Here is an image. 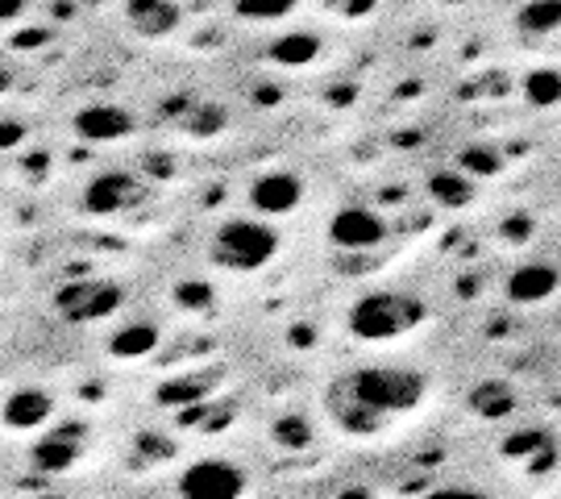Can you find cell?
<instances>
[{
  "mask_svg": "<svg viewBox=\"0 0 561 499\" xmlns=\"http://www.w3.org/2000/svg\"><path fill=\"white\" fill-rule=\"evenodd\" d=\"M245 470L229 458H201L180 475L175 491L180 499H241L245 496Z\"/></svg>",
  "mask_w": 561,
  "mask_h": 499,
  "instance_id": "5b68a950",
  "label": "cell"
},
{
  "mask_svg": "<svg viewBox=\"0 0 561 499\" xmlns=\"http://www.w3.org/2000/svg\"><path fill=\"white\" fill-rule=\"evenodd\" d=\"M428 317L424 304L416 296L403 292H370L350 304L345 313V329L358 341H396L403 333H412L421 320Z\"/></svg>",
  "mask_w": 561,
  "mask_h": 499,
  "instance_id": "3957f363",
  "label": "cell"
},
{
  "mask_svg": "<svg viewBox=\"0 0 561 499\" xmlns=\"http://www.w3.org/2000/svg\"><path fill=\"white\" fill-rule=\"evenodd\" d=\"M250 208L259 213V217H287V213H296L304 200V183L300 175H291V171H262L259 180L250 183Z\"/></svg>",
  "mask_w": 561,
  "mask_h": 499,
  "instance_id": "9c48e42d",
  "label": "cell"
},
{
  "mask_svg": "<svg viewBox=\"0 0 561 499\" xmlns=\"http://www.w3.org/2000/svg\"><path fill=\"white\" fill-rule=\"evenodd\" d=\"M329 241L345 254H366L387 241V220L366 204H345L329 217Z\"/></svg>",
  "mask_w": 561,
  "mask_h": 499,
  "instance_id": "8992f818",
  "label": "cell"
},
{
  "mask_svg": "<svg viewBox=\"0 0 561 499\" xmlns=\"http://www.w3.org/2000/svg\"><path fill=\"white\" fill-rule=\"evenodd\" d=\"M141 196H146V183L138 175H129V171H101L96 180L83 188V213L117 217L125 208L141 204Z\"/></svg>",
  "mask_w": 561,
  "mask_h": 499,
  "instance_id": "52a82bcc",
  "label": "cell"
},
{
  "mask_svg": "<svg viewBox=\"0 0 561 499\" xmlns=\"http://www.w3.org/2000/svg\"><path fill=\"white\" fill-rule=\"evenodd\" d=\"M561 292V266L553 262H520L507 280H503V299L516 308H537L545 299Z\"/></svg>",
  "mask_w": 561,
  "mask_h": 499,
  "instance_id": "ba28073f",
  "label": "cell"
},
{
  "mask_svg": "<svg viewBox=\"0 0 561 499\" xmlns=\"http://www.w3.org/2000/svg\"><path fill=\"white\" fill-rule=\"evenodd\" d=\"M424 499H486V496L474 491V487H437V491H428Z\"/></svg>",
  "mask_w": 561,
  "mask_h": 499,
  "instance_id": "d4e9b609",
  "label": "cell"
},
{
  "mask_svg": "<svg viewBox=\"0 0 561 499\" xmlns=\"http://www.w3.org/2000/svg\"><path fill=\"white\" fill-rule=\"evenodd\" d=\"M80 450H83L80 424H71V429H55V433L38 438V445H34V466H38L42 475H62V470H71V466H76Z\"/></svg>",
  "mask_w": 561,
  "mask_h": 499,
  "instance_id": "8fae6325",
  "label": "cell"
},
{
  "mask_svg": "<svg viewBox=\"0 0 561 499\" xmlns=\"http://www.w3.org/2000/svg\"><path fill=\"white\" fill-rule=\"evenodd\" d=\"M175 299H180L183 308H204V304L213 299V292H208L204 283H180V287H175Z\"/></svg>",
  "mask_w": 561,
  "mask_h": 499,
  "instance_id": "cb8c5ba5",
  "label": "cell"
},
{
  "mask_svg": "<svg viewBox=\"0 0 561 499\" xmlns=\"http://www.w3.org/2000/svg\"><path fill=\"white\" fill-rule=\"evenodd\" d=\"M271 63H279V67H308V63L321 55V38L317 34H308V30H300V34H283V38L271 42Z\"/></svg>",
  "mask_w": 561,
  "mask_h": 499,
  "instance_id": "2e32d148",
  "label": "cell"
},
{
  "mask_svg": "<svg viewBox=\"0 0 561 499\" xmlns=\"http://www.w3.org/2000/svg\"><path fill=\"white\" fill-rule=\"evenodd\" d=\"M470 412L482 420H503L516 412V392L500 379H486L470 392Z\"/></svg>",
  "mask_w": 561,
  "mask_h": 499,
  "instance_id": "9a60e30c",
  "label": "cell"
},
{
  "mask_svg": "<svg viewBox=\"0 0 561 499\" xmlns=\"http://www.w3.org/2000/svg\"><path fill=\"white\" fill-rule=\"evenodd\" d=\"M279 254V234L266 225L262 217H229L217 225L213 246H208V259L217 262L221 271H262L266 262Z\"/></svg>",
  "mask_w": 561,
  "mask_h": 499,
  "instance_id": "7a4b0ae2",
  "label": "cell"
},
{
  "mask_svg": "<svg viewBox=\"0 0 561 499\" xmlns=\"http://www.w3.org/2000/svg\"><path fill=\"white\" fill-rule=\"evenodd\" d=\"M461 171H466V175H479V180L500 175L503 171L500 150H491V146H466V150H461Z\"/></svg>",
  "mask_w": 561,
  "mask_h": 499,
  "instance_id": "ffe728a7",
  "label": "cell"
},
{
  "mask_svg": "<svg viewBox=\"0 0 561 499\" xmlns=\"http://www.w3.org/2000/svg\"><path fill=\"white\" fill-rule=\"evenodd\" d=\"M71 129H76V138L80 141H92V146H108V141H125L134 129H138V121L129 109H121V104H88L76 113L71 121Z\"/></svg>",
  "mask_w": 561,
  "mask_h": 499,
  "instance_id": "30bf717a",
  "label": "cell"
},
{
  "mask_svg": "<svg viewBox=\"0 0 561 499\" xmlns=\"http://www.w3.org/2000/svg\"><path fill=\"white\" fill-rule=\"evenodd\" d=\"M300 0H238V18L245 21H279L296 9Z\"/></svg>",
  "mask_w": 561,
  "mask_h": 499,
  "instance_id": "7402d4cb",
  "label": "cell"
},
{
  "mask_svg": "<svg viewBox=\"0 0 561 499\" xmlns=\"http://www.w3.org/2000/svg\"><path fill=\"white\" fill-rule=\"evenodd\" d=\"M428 196H433V204H442V208H461V204H470L474 188L466 180V171H433Z\"/></svg>",
  "mask_w": 561,
  "mask_h": 499,
  "instance_id": "ac0fdd59",
  "label": "cell"
},
{
  "mask_svg": "<svg viewBox=\"0 0 561 499\" xmlns=\"http://www.w3.org/2000/svg\"><path fill=\"white\" fill-rule=\"evenodd\" d=\"M337 383L358 399L362 408H370L382 424L416 412L428 396V379L412 366H358V371L341 375Z\"/></svg>",
  "mask_w": 561,
  "mask_h": 499,
  "instance_id": "6da1fadb",
  "label": "cell"
},
{
  "mask_svg": "<svg viewBox=\"0 0 561 499\" xmlns=\"http://www.w3.org/2000/svg\"><path fill=\"white\" fill-rule=\"evenodd\" d=\"M0 417L9 429H18V433H34L42 429L46 420L55 417V399L38 392V387H18L13 396L4 399V408H0Z\"/></svg>",
  "mask_w": 561,
  "mask_h": 499,
  "instance_id": "7c38bea8",
  "label": "cell"
},
{
  "mask_svg": "<svg viewBox=\"0 0 561 499\" xmlns=\"http://www.w3.org/2000/svg\"><path fill=\"white\" fill-rule=\"evenodd\" d=\"M154 350H159V329L150 320H134V325H125L108 338V354L121 362H138Z\"/></svg>",
  "mask_w": 561,
  "mask_h": 499,
  "instance_id": "5bb4252c",
  "label": "cell"
},
{
  "mask_svg": "<svg viewBox=\"0 0 561 499\" xmlns=\"http://www.w3.org/2000/svg\"><path fill=\"white\" fill-rule=\"evenodd\" d=\"M125 21L134 25V34L141 38H167V34H175L180 30V4H171V0H129L125 4Z\"/></svg>",
  "mask_w": 561,
  "mask_h": 499,
  "instance_id": "4fadbf2b",
  "label": "cell"
},
{
  "mask_svg": "<svg viewBox=\"0 0 561 499\" xmlns=\"http://www.w3.org/2000/svg\"><path fill=\"white\" fill-rule=\"evenodd\" d=\"M204 392H208L204 379H171L159 387V399L162 404H201Z\"/></svg>",
  "mask_w": 561,
  "mask_h": 499,
  "instance_id": "603a6c76",
  "label": "cell"
},
{
  "mask_svg": "<svg viewBox=\"0 0 561 499\" xmlns=\"http://www.w3.org/2000/svg\"><path fill=\"white\" fill-rule=\"evenodd\" d=\"M524 97L533 109H553L561 100V76L558 71H549V67H537V71H528V80H524Z\"/></svg>",
  "mask_w": 561,
  "mask_h": 499,
  "instance_id": "d6986e66",
  "label": "cell"
},
{
  "mask_svg": "<svg viewBox=\"0 0 561 499\" xmlns=\"http://www.w3.org/2000/svg\"><path fill=\"white\" fill-rule=\"evenodd\" d=\"M125 304V287L113 280H71L55 292V308H59L62 320L71 325H96V320H108Z\"/></svg>",
  "mask_w": 561,
  "mask_h": 499,
  "instance_id": "277c9868",
  "label": "cell"
},
{
  "mask_svg": "<svg viewBox=\"0 0 561 499\" xmlns=\"http://www.w3.org/2000/svg\"><path fill=\"white\" fill-rule=\"evenodd\" d=\"M341 9H345L350 18H362V13H370V9H375V0H345Z\"/></svg>",
  "mask_w": 561,
  "mask_h": 499,
  "instance_id": "484cf974",
  "label": "cell"
},
{
  "mask_svg": "<svg viewBox=\"0 0 561 499\" xmlns=\"http://www.w3.org/2000/svg\"><path fill=\"white\" fill-rule=\"evenodd\" d=\"M520 34L545 38V34H558L561 30V0H528L520 13H516Z\"/></svg>",
  "mask_w": 561,
  "mask_h": 499,
  "instance_id": "e0dca14e",
  "label": "cell"
},
{
  "mask_svg": "<svg viewBox=\"0 0 561 499\" xmlns=\"http://www.w3.org/2000/svg\"><path fill=\"white\" fill-rule=\"evenodd\" d=\"M449 4H458V0H449Z\"/></svg>",
  "mask_w": 561,
  "mask_h": 499,
  "instance_id": "4316f807",
  "label": "cell"
},
{
  "mask_svg": "<svg viewBox=\"0 0 561 499\" xmlns=\"http://www.w3.org/2000/svg\"><path fill=\"white\" fill-rule=\"evenodd\" d=\"M271 438L279 441L283 450H304L312 441V424L304 417H279L271 424Z\"/></svg>",
  "mask_w": 561,
  "mask_h": 499,
  "instance_id": "44dd1931",
  "label": "cell"
}]
</instances>
